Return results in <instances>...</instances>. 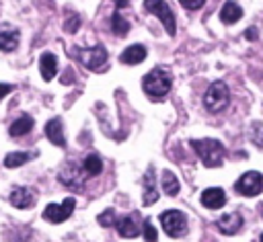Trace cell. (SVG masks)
I'll return each mask as SVG.
<instances>
[{
    "mask_svg": "<svg viewBox=\"0 0 263 242\" xmlns=\"http://www.w3.org/2000/svg\"><path fill=\"white\" fill-rule=\"evenodd\" d=\"M191 148L195 150V154L201 158V162L208 168H216L222 164L224 158V146L218 139L205 137V139H191Z\"/></svg>",
    "mask_w": 263,
    "mask_h": 242,
    "instance_id": "cell-2",
    "label": "cell"
},
{
    "mask_svg": "<svg viewBox=\"0 0 263 242\" xmlns=\"http://www.w3.org/2000/svg\"><path fill=\"white\" fill-rule=\"evenodd\" d=\"M74 207H76V199L74 197H66L62 203H47L45 209H43V217L47 221H51V224H62L72 215Z\"/></svg>",
    "mask_w": 263,
    "mask_h": 242,
    "instance_id": "cell-7",
    "label": "cell"
},
{
    "mask_svg": "<svg viewBox=\"0 0 263 242\" xmlns=\"http://www.w3.org/2000/svg\"><path fill=\"white\" fill-rule=\"evenodd\" d=\"M45 137L53 144V146H60V148H66V135H64V125H62V119L60 117H53L45 123Z\"/></svg>",
    "mask_w": 263,
    "mask_h": 242,
    "instance_id": "cell-11",
    "label": "cell"
},
{
    "mask_svg": "<svg viewBox=\"0 0 263 242\" xmlns=\"http://www.w3.org/2000/svg\"><path fill=\"white\" fill-rule=\"evenodd\" d=\"M146 59V47L142 45V43H136V45H129V47H125L123 51H121V55H119V62L121 64H140V62H144Z\"/></svg>",
    "mask_w": 263,
    "mask_h": 242,
    "instance_id": "cell-16",
    "label": "cell"
},
{
    "mask_svg": "<svg viewBox=\"0 0 263 242\" xmlns=\"http://www.w3.org/2000/svg\"><path fill=\"white\" fill-rule=\"evenodd\" d=\"M39 72H41V78L45 82L53 80L55 74H58V57L53 53H49V51L41 53V57H39Z\"/></svg>",
    "mask_w": 263,
    "mask_h": 242,
    "instance_id": "cell-14",
    "label": "cell"
},
{
    "mask_svg": "<svg viewBox=\"0 0 263 242\" xmlns=\"http://www.w3.org/2000/svg\"><path fill=\"white\" fill-rule=\"evenodd\" d=\"M33 125H35L33 117H29V115H21L18 119H14V121L8 125V133H10V137H23V135L31 133Z\"/></svg>",
    "mask_w": 263,
    "mask_h": 242,
    "instance_id": "cell-17",
    "label": "cell"
},
{
    "mask_svg": "<svg viewBox=\"0 0 263 242\" xmlns=\"http://www.w3.org/2000/svg\"><path fill=\"white\" fill-rule=\"evenodd\" d=\"M142 234H144V240H146V242H156V240H158V234H156L154 226L150 224V219H146V221H144Z\"/></svg>",
    "mask_w": 263,
    "mask_h": 242,
    "instance_id": "cell-27",
    "label": "cell"
},
{
    "mask_svg": "<svg viewBox=\"0 0 263 242\" xmlns=\"http://www.w3.org/2000/svg\"><path fill=\"white\" fill-rule=\"evenodd\" d=\"M8 201L16 209H31L37 199H35V193L29 187H14L8 195Z\"/></svg>",
    "mask_w": 263,
    "mask_h": 242,
    "instance_id": "cell-10",
    "label": "cell"
},
{
    "mask_svg": "<svg viewBox=\"0 0 263 242\" xmlns=\"http://www.w3.org/2000/svg\"><path fill=\"white\" fill-rule=\"evenodd\" d=\"M220 18L224 25H234L238 18H242V8L234 0H228V2H224L222 10H220Z\"/></svg>",
    "mask_w": 263,
    "mask_h": 242,
    "instance_id": "cell-19",
    "label": "cell"
},
{
    "mask_svg": "<svg viewBox=\"0 0 263 242\" xmlns=\"http://www.w3.org/2000/svg\"><path fill=\"white\" fill-rule=\"evenodd\" d=\"M82 172L86 176H97L103 172V160L97 156V154H88L82 162Z\"/></svg>",
    "mask_w": 263,
    "mask_h": 242,
    "instance_id": "cell-22",
    "label": "cell"
},
{
    "mask_svg": "<svg viewBox=\"0 0 263 242\" xmlns=\"http://www.w3.org/2000/svg\"><path fill=\"white\" fill-rule=\"evenodd\" d=\"M12 88H14L12 84H4V82H0V100H2L8 92H12Z\"/></svg>",
    "mask_w": 263,
    "mask_h": 242,
    "instance_id": "cell-30",
    "label": "cell"
},
{
    "mask_svg": "<svg viewBox=\"0 0 263 242\" xmlns=\"http://www.w3.org/2000/svg\"><path fill=\"white\" fill-rule=\"evenodd\" d=\"M160 187H162V191H164L166 195L175 197V195L179 193V178H177L171 170H164V172H162V183H160Z\"/></svg>",
    "mask_w": 263,
    "mask_h": 242,
    "instance_id": "cell-23",
    "label": "cell"
},
{
    "mask_svg": "<svg viewBox=\"0 0 263 242\" xmlns=\"http://www.w3.org/2000/svg\"><path fill=\"white\" fill-rule=\"evenodd\" d=\"M234 189H236L238 195L255 197V195L263 193V174L257 172V170H249V172H245V174L234 183Z\"/></svg>",
    "mask_w": 263,
    "mask_h": 242,
    "instance_id": "cell-8",
    "label": "cell"
},
{
    "mask_svg": "<svg viewBox=\"0 0 263 242\" xmlns=\"http://www.w3.org/2000/svg\"><path fill=\"white\" fill-rule=\"evenodd\" d=\"M115 226H117V232H119L123 238H136V236L140 234V228H138V224H136V219H134L132 215L119 217V219L115 221Z\"/></svg>",
    "mask_w": 263,
    "mask_h": 242,
    "instance_id": "cell-21",
    "label": "cell"
},
{
    "mask_svg": "<svg viewBox=\"0 0 263 242\" xmlns=\"http://www.w3.org/2000/svg\"><path fill=\"white\" fill-rule=\"evenodd\" d=\"M99 224L103 226V228H111V226H115V221H117V215H115V211L113 209H105L103 213H99Z\"/></svg>",
    "mask_w": 263,
    "mask_h": 242,
    "instance_id": "cell-25",
    "label": "cell"
},
{
    "mask_svg": "<svg viewBox=\"0 0 263 242\" xmlns=\"http://www.w3.org/2000/svg\"><path fill=\"white\" fill-rule=\"evenodd\" d=\"M199 199H201V205L203 207H208V209H220L226 203V193L220 187H210V189H205L201 193Z\"/></svg>",
    "mask_w": 263,
    "mask_h": 242,
    "instance_id": "cell-13",
    "label": "cell"
},
{
    "mask_svg": "<svg viewBox=\"0 0 263 242\" xmlns=\"http://www.w3.org/2000/svg\"><path fill=\"white\" fill-rule=\"evenodd\" d=\"M173 86V78L171 74L164 70V68H154L150 70L144 78H142V88L148 96H154V98H160L164 94H168Z\"/></svg>",
    "mask_w": 263,
    "mask_h": 242,
    "instance_id": "cell-1",
    "label": "cell"
},
{
    "mask_svg": "<svg viewBox=\"0 0 263 242\" xmlns=\"http://www.w3.org/2000/svg\"><path fill=\"white\" fill-rule=\"evenodd\" d=\"M261 215H263V205H261Z\"/></svg>",
    "mask_w": 263,
    "mask_h": 242,
    "instance_id": "cell-33",
    "label": "cell"
},
{
    "mask_svg": "<svg viewBox=\"0 0 263 242\" xmlns=\"http://www.w3.org/2000/svg\"><path fill=\"white\" fill-rule=\"evenodd\" d=\"M251 139H253L255 146L263 148V123L257 121V123L251 125Z\"/></svg>",
    "mask_w": 263,
    "mask_h": 242,
    "instance_id": "cell-26",
    "label": "cell"
},
{
    "mask_svg": "<svg viewBox=\"0 0 263 242\" xmlns=\"http://www.w3.org/2000/svg\"><path fill=\"white\" fill-rule=\"evenodd\" d=\"M158 201V191L154 187V168L148 166L144 174V205H154Z\"/></svg>",
    "mask_w": 263,
    "mask_h": 242,
    "instance_id": "cell-18",
    "label": "cell"
},
{
    "mask_svg": "<svg viewBox=\"0 0 263 242\" xmlns=\"http://www.w3.org/2000/svg\"><path fill=\"white\" fill-rule=\"evenodd\" d=\"M144 10L156 14L168 35L177 33V21H175V14H173L171 6L166 4V0H144Z\"/></svg>",
    "mask_w": 263,
    "mask_h": 242,
    "instance_id": "cell-5",
    "label": "cell"
},
{
    "mask_svg": "<svg viewBox=\"0 0 263 242\" xmlns=\"http://www.w3.org/2000/svg\"><path fill=\"white\" fill-rule=\"evenodd\" d=\"M72 55L82 64L86 66L88 70L97 72V70H103V66L107 64L109 59V53L103 45H92V47H74L72 49Z\"/></svg>",
    "mask_w": 263,
    "mask_h": 242,
    "instance_id": "cell-3",
    "label": "cell"
},
{
    "mask_svg": "<svg viewBox=\"0 0 263 242\" xmlns=\"http://www.w3.org/2000/svg\"><path fill=\"white\" fill-rule=\"evenodd\" d=\"M21 33L12 25H0V49L2 51H14L18 47Z\"/></svg>",
    "mask_w": 263,
    "mask_h": 242,
    "instance_id": "cell-12",
    "label": "cell"
},
{
    "mask_svg": "<svg viewBox=\"0 0 263 242\" xmlns=\"http://www.w3.org/2000/svg\"><path fill=\"white\" fill-rule=\"evenodd\" d=\"M33 158H37V152H8L4 156V166L6 168H18Z\"/></svg>",
    "mask_w": 263,
    "mask_h": 242,
    "instance_id": "cell-20",
    "label": "cell"
},
{
    "mask_svg": "<svg viewBox=\"0 0 263 242\" xmlns=\"http://www.w3.org/2000/svg\"><path fill=\"white\" fill-rule=\"evenodd\" d=\"M78 27H80V16H78V14H70V16L66 18V23H64V29H66L68 33H76Z\"/></svg>",
    "mask_w": 263,
    "mask_h": 242,
    "instance_id": "cell-28",
    "label": "cell"
},
{
    "mask_svg": "<svg viewBox=\"0 0 263 242\" xmlns=\"http://www.w3.org/2000/svg\"><path fill=\"white\" fill-rule=\"evenodd\" d=\"M242 215H238V213H224L218 221H216V226H218V230L220 232H224V234H236L240 228H242Z\"/></svg>",
    "mask_w": 263,
    "mask_h": 242,
    "instance_id": "cell-15",
    "label": "cell"
},
{
    "mask_svg": "<svg viewBox=\"0 0 263 242\" xmlns=\"http://www.w3.org/2000/svg\"><path fill=\"white\" fill-rule=\"evenodd\" d=\"M259 242H263V234H261V240H259Z\"/></svg>",
    "mask_w": 263,
    "mask_h": 242,
    "instance_id": "cell-34",
    "label": "cell"
},
{
    "mask_svg": "<svg viewBox=\"0 0 263 242\" xmlns=\"http://www.w3.org/2000/svg\"><path fill=\"white\" fill-rule=\"evenodd\" d=\"M257 33H259L257 27H249V29L245 31V37H247L249 41H255V39H257Z\"/></svg>",
    "mask_w": 263,
    "mask_h": 242,
    "instance_id": "cell-31",
    "label": "cell"
},
{
    "mask_svg": "<svg viewBox=\"0 0 263 242\" xmlns=\"http://www.w3.org/2000/svg\"><path fill=\"white\" fill-rule=\"evenodd\" d=\"M230 103V90L228 86L222 82V80H216L208 86L205 94H203V107L210 111V113H220L228 107Z\"/></svg>",
    "mask_w": 263,
    "mask_h": 242,
    "instance_id": "cell-4",
    "label": "cell"
},
{
    "mask_svg": "<svg viewBox=\"0 0 263 242\" xmlns=\"http://www.w3.org/2000/svg\"><path fill=\"white\" fill-rule=\"evenodd\" d=\"M181 4H183V8H187V10H197V8H201L203 6V2L205 0H179Z\"/></svg>",
    "mask_w": 263,
    "mask_h": 242,
    "instance_id": "cell-29",
    "label": "cell"
},
{
    "mask_svg": "<svg viewBox=\"0 0 263 242\" xmlns=\"http://www.w3.org/2000/svg\"><path fill=\"white\" fill-rule=\"evenodd\" d=\"M111 29H113L115 35L123 37V35H127V31H129V23H127L119 12H113V16H111Z\"/></svg>",
    "mask_w": 263,
    "mask_h": 242,
    "instance_id": "cell-24",
    "label": "cell"
},
{
    "mask_svg": "<svg viewBox=\"0 0 263 242\" xmlns=\"http://www.w3.org/2000/svg\"><path fill=\"white\" fill-rule=\"evenodd\" d=\"M127 2H129V0H115V6H117V8H125Z\"/></svg>",
    "mask_w": 263,
    "mask_h": 242,
    "instance_id": "cell-32",
    "label": "cell"
},
{
    "mask_svg": "<svg viewBox=\"0 0 263 242\" xmlns=\"http://www.w3.org/2000/svg\"><path fill=\"white\" fill-rule=\"evenodd\" d=\"M158 219H160L166 236H171V238H179L187 232V217L179 209H166L158 215Z\"/></svg>",
    "mask_w": 263,
    "mask_h": 242,
    "instance_id": "cell-6",
    "label": "cell"
},
{
    "mask_svg": "<svg viewBox=\"0 0 263 242\" xmlns=\"http://www.w3.org/2000/svg\"><path fill=\"white\" fill-rule=\"evenodd\" d=\"M84 172H82V166H78L76 162H68L62 166V170L58 172V178L64 187L68 189H74V191H82L84 187Z\"/></svg>",
    "mask_w": 263,
    "mask_h": 242,
    "instance_id": "cell-9",
    "label": "cell"
}]
</instances>
